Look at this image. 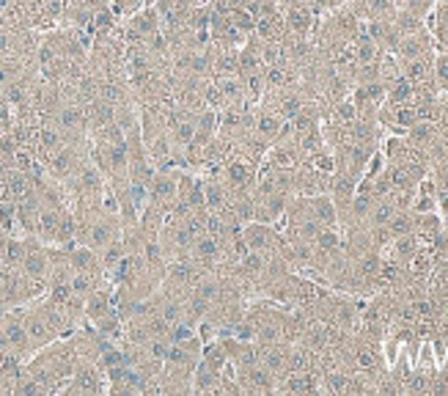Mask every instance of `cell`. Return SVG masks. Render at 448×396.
Instances as JSON below:
<instances>
[{"mask_svg":"<svg viewBox=\"0 0 448 396\" xmlns=\"http://www.w3.org/2000/svg\"><path fill=\"white\" fill-rule=\"evenodd\" d=\"M61 393H75V396H99V393H108V377L102 371L99 363H77V369L72 371L69 382L64 385Z\"/></svg>","mask_w":448,"mask_h":396,"instance_id":"obj_1","label":"cell"},{"mask_svg":"<svg viewBox=\"0 0 448 396\" xmlns=\"http://www.w3.org/2000/svg\"><path fill=\"white\" fill-rule=\"evenodd\" d=\"M0 232L3 234H20V226H17V204L9 201V198H0Z\"/></svg>","mask_w":448,"mask_h":396,"instance_id":"obj_2","label":"cell"}]
</instances>
